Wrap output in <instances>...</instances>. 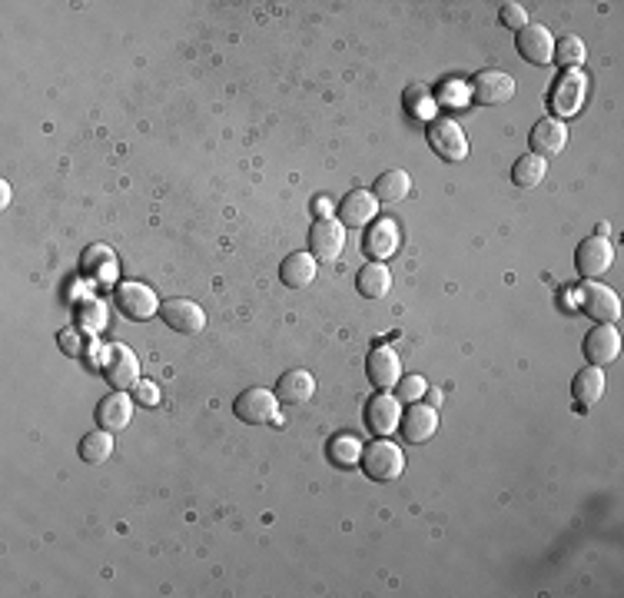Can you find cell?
Returning <instances> with one entry per match:
<instances>
[{
	"mask_svg": "<svg viewBox=\"0 0 624 598\" xmlns=\"http://www.w3.org/2000/svg\"><path fill=\"white\" fill-rule=\"evenodd\" d=\"M429 147L439 153L442 160L449 163H462L468 157V140H465V130L459 127V120L452 117H435L429 123Z\"/></svg>",
	"mask_w": 624,
	"mask_h": 598,
	"instance_id": "8",
	"label": "cell"
},
{
	"mask_svg": "<svg viewBox=\"0 0 624 598\" xmlns=\"http://www.w3.org/2000/svg\"><path fill=\"white\" fill-rule=\"evenodd\" d=\"M425 399H429V406H442V389L429 386V389H425Z\"/></svg>",
	"mask_w": 624,
	"mask_h": 598,
	"instance_id": "38",
	"label": "cell"
},
{
	"mask_svg": "<svg viewBox=\"0 0 624 598\" xmlns=\"http://www.w3.org/2000/svg\"><path fill=\"white\" fill-rule=\"evenodd\" d=\"M515 47H518V54L535 67L555 64V37H551V30L542 24H525L515 34Z\"/></svg>",
	"mask_w": 624,
	"mask_h": 598,
	"instance_id": "13",
	"label": "cell"
},
{
	"mask_svg": "<svg viewBox=\"0 0 624 598\" xmlns=\"http://www.w3.org/2000/svg\"><path fill=\"white\" fill-rule=\"evenodd\" d=\"M402 107L405 113H409L412 120H435L439 117V100H435V94L429 87H422V84H412V87H405V94H402Z\"/></svg>",
	"mask_w": 624,
	"mask_h": 598,
	"instance_id": "26",
	"label": "cell"
},
{
	"mask_svg": "<svg viewBox=\"0 0 624 598\" xmlns=\"http://www.w3.org/2000/svg\"><path fill=\"white\" fill-rule=\"evenodd\" d=\"M113 299H117V309L127 319H137V323H147L156 313H160V299L150 290L147 283H137V280H127V283H117V290H113Z\"/></svg>",
	"mask_w": 624,
	"mask_h": 598,
	"instance_id": "5",
	"label": "cell"
},
{
	"mask_svg": "<svg viewBox=\"0 0 624 598\" xmlns=\"http://www.w3.org/2000/svg\"><path fill=\"white\" fill-rule=\"evenodd\" d=\"M528 143H532V153H535V157H542V160L558 157V153L565 150V143H568V127H565V120H555V117L538 120L535 127H532V133H528Z\"/></svg>",
	"mask_w": 624,
	"mask_h": 598,
	"instance_id": "18",
	"label": "cell"
},
{
	"mask_svg": "<svg viewBox=\"0 0 624 598\" xmlns=\"http://www.w3.org/2000/svg\"><path fill=\"white\" fill-rule=\"evenodd\" d=\"M10 203V183H0V206Z\"/></svg>",
	"mask_w": 624,
	"mask_h": 598,
	"instance_id": "39",
	"label": "cell"
},
{
	"mask_svg": "<svg viewBox=\"0 0 624 598\" xmlns=\"http://www.w3.org/2000/svg\"><path fill=\"white\" fill-rule=\"evenodd\" d=\"M279 406H283V402L276 399L273 389L253 386V389H243V393L236 396L233 412H236L239 422H246V426H266V422L279 419Z\"/></svg>",
	"mask_w": 624,
	"mask_h": 598,
	"instance_id": "4",
	"label": "cell"
},
{
	"mask_svg": "<svg viewBox=\"0 0 624 598\" xmlns=\"http://www.w3.org/2000/svg\"><path fill=\"white\" fill-rule=\"evenodd\" d=\"M356 290L366 299H386L392 293V273L386 263H366L359 270Z\"/></svg>",
	"mask_w": 624,
	"mask_h": 598,
	"instance_id": "24",
	"label": "cell"
},
{
	"mask_svg": "<svg viewBox=\"0 0 624 598\" xmlns=\"http://www.w3.org/2000/svg\"><path fill=\"white\" fill-rule=\"evenodd\" d=\"M585 57H588V47L581 37L565 34L555 40V64H561L565 70H581L585 67Z\"/></svg>",
	"mask_w": 624,
	"mask_h": 598,
	"instance_id": "31",
	"label": "cell"
},
{
	"mask_svg": "<svg viewBox=\"0 0 624 598\" xmlns=\"http://www.w3.org/2000/svg\"><path fill=\"white\" fill-rule=\"evenodd\" d=\"M133 402L143 409H153L156 402H160V386L150 383V379H140V383L133 386Z\"/></svg>",
	"mask_w": 624,
	"mask_h": 598,
	"instance_id": "34",
	"label": "cell"
},
{
	"mask_svg": "<svg viewBox=\"0 0 624 598\" xmlns=\"http://www.w3.org/2000/svg\"><path fill=\"white\" fill-rule=\"evenodd\" d=\"M502 24L512 27V30H522L528 24V14L522 4H515V0H508V4H502Z\"/></svg>",
	"mask_w": 624,
	"mask_h": 598,
	"instance_id": "35",
	"label": "cell"
},
{
	"mask_svg": "<svg viewBox=\"0 0 624 598\" xmlns=\"http://www.w3.org/2000/svg\"><path fill=\"white\" fill-rule=\"evenodd\" d=\"M80 270L93 283H113V280H117V256H113L110 246L93 243L80 256Z\"/></svg>",
	"mask_w": 624,
	"mask_h": 598,
	"instance_id": "21",
	"label": "cell"
},
{
	"mask_svg": "<svg viewBox=\"0 0 624 598\" xmlns=\"http://www.w3.org/2000/svg\"><path fill=\"white\" fill-rule=\"evenodd\" d=\"M399 246H402V230L392 216H376L366 226V233H362V250H366V256H372V263L392 260L399 253Z\"/></svg>",
	"mask_w": 624,
	"mask_h": 598,
	"instance_id": "6",
	"label": "cell"
},
{
	"mask_svg": "<svg viewBox=\"0 0 624 598\" xmlns=\"http://www.w3.org/2000/svg\"><path fill=\"white\" fill-rule=\"evenodd\" d=\"M581 349H585V359L591 366L605 369L608 363H615L618 353H621V333L615 326L598 323V326L588 329V336H585V343H581Z\"/></svg>",
	"mask_w": 624,
	"mask_h": 598,
	"instance_id": "16",
	"label": "cell"
},
{
	"mask_svg": "<svg viewBox=\"0 0 624 598\" xmlns=\"http://www.w3.org/2000/svg\"><path fill=\"white\" fill-rule=\"evenodd\" d=\"M100 373H103V379H107V383H110L113 389L127 393V389H133V386L140 383V359L133 356V349H130V346L113 343V346L103 349Z\"/></svg>",
	"mask_w": 624,
	"mask_h": 598,
	"instance_id": "3",
	"label": "cell"
},
{
	"mask_svg": "<svg viewBox=\"0 0 624 598\" xmlns=\"http://www.w3.org/2000/svg\"><path fill=\"white\" fill-rule=\"evenodd\" d=\"M133 409H137V402H133L127 393H120V389H113L110 396L100 399V406H97V426L107 429V432H123V429L130 426Z\"/></svg>",
	"mask_w": 624,
	"mask_h": 598,
	"instance_id": "20",
	"label": "cell"
},
{
	"mask_svg": "<svg viewBox=\"0 0 624 598\" xmlns=\"http://www.w3.org/2000/svg\"><path fill=\"white\" fill-rule=\"evenodd\" d=\"M611 263H615V246L608 243V236H588V240L578 243L575 266H578V273L585 276V280H598V276H605L611 270Z\"/></svg>",
	"mask_w": 624,
	"mask_h": 598,
	"instance_id": "12",
	"label": "cell"
},
{
	"mask_svg": "<svg viewBox=\"0 0 624 598\" xmlns=\"http://www.w3.org/2000/svg\"><path fill=\"white\" fill-rule=\"evenodd\" d=\"M545 173H548V160L535 157V153H525V157H518V160H515V167H512V183H515L518 190H535L538 183L545 180Z\"/></svg>",
	"mask_w": 624,
	"mask_h": 598,
	"instance_id": "29",
	"label": "cell"
},
{
	"mask_svg": "<svg viewBox=\"0 0 624 598\" xmlns=\"http://www.w3.org/2000/svg\"><path fill=\"white\" fill-rule=\"evenodd\" d=\"M585 100H588L585 70H565V74L551 84L548 107H551V113H555V120H568V117H578L581 107H585Z\"/></svg>",
	"mask_w": 624,
	"mask_h": 598,
	"instance_id": "1",
	"label": "cell"
},
{
	"mask_svg": "<svg viewBox=\"0 0 624 598\" xmlns=\"http://www.w3.org/2000/svg\"><path fill=\"white\" fill-rule=\"evenodd\" d=\"M312 393H316V379H312V373H306V369H289L276 383V399L283 402V406H306Z\"/></svg>",
	"mask_w": 624,
	"mask_h": 598,
	"instance_id": "22",
	"label": "cell"
},
{
	"mask_svg": "<svg viewBox=\"0 0 624 598\" xmlns=\"http://www.w3.org/2000/svg\"><path fill=\"white\" fill-rule=\"evenodd\" d=\"M372 193H376L379 203H399V200H405L412 193V180H409V173H405V170L392 167L386 173H379V180H376V187H372Z\"/></svg>",
	"mask_w": 624,
	"mask_h": 598,
	"instance_id": "27",
	"label": "cell"
},
{
	"mask_svg": "<svg viewBox=\"0 0 624 598\" xmlns=\"http://www.w3.org/2000/svg\"><path fill=\"white\" fill-rule=\"evenodd\" d=\"M571 396H575L578 406H595V402L605 396V369L601 366H588L581 369L571 383Z\"/></svg>",
	"mask_w": 624,
	"mask_h": 598,
	"instance_id": "25",
	"label": "cell"
},
{
	"mask_svg": "<svg viewBox=\"0 0 624 598\" xmlns=\"http://www.w3.org/2000/svg\"><path fill=\"white\" fill-rule=\"evenodd\" d=\"M362 412H366V426H369L372 436L386 439V436H392L395 429H399L405 409H402V402L395 399L392 389H379V393L366 402V409Z\"/></svg>",
	"mask_w": 624,
	"mask_h": 598,
	"instance_id": "10",
	"label": "cell"
},
{
	"mask_svg": "<svg viewBox=\"0 0 624 598\" xmlns=\"http://www.w3.org/2000/svg\"><path fill=\"white\" fill-rule=\"evenodd\" d=\"M160 319L170 329H176V333H200V329L206 326V313L200 303H193V299H166V303L160 306Z\"/></svg>",
	"mask_w": 624,
	"mask_h": 598,
	"instance_id": "17",
	"label": "cell"
},
{
	"mask_svg": "<svg viewBox=\"0 0 624 598\" xmlns=\"http://www.w3.org/2000/svg\"><path fill=\"white\" fill-rule=\"evenodd\" d=\"M77 452H80V459L87 462V466H103V462L113 456V432L97 426V432H87V436L80 439Z\"/></svg>",
	"mask_w": 624,
	"mask_h": 598,
	"instance_id": "28",
	"label": "cell"
},
{
	"mask_svg": "<svg viewBox=\"0 0 624 598\" xmlns=\"http://www.w3.org/2000/svg\"><path fill=\"white\" fill-rule=\"evenodd\" d=\"M359 466L366 469L372 482H395L405 472V452L389 439H376L362 449Z\"/></svg>",
	"mask_w": 624,
	"mask_h": 598,
	"instance_id": "2",
	"label": "cell"
},
{
	"mask_svg": "<svg viewBox=\"0 0 624 598\" xmlns=\"http://www.w3.org/2000/svg\"><path fill=\"white\" fill-rule=\"evenodd\" d=\"M379 216V200L372 190H352L346 197L339 200V210H336V220L346 226H356V230H366V226Z\"/></svg>",
	"mask_w": 624,
	"mask_h": 598,
	"instance_id": "15",
	"label": "cell"
},
{
	"mask_svg": "<svg viewBox=\"0 0 624 598\" xmlns=\"http://www.w3.org/2000/svg\"><path fill=\"white\" fill-rule=\"evenodd\" d=\"M402 439L412 442V446H422V442H429L435 432H439V409L429 406V402H412L409 409L402 412Z\"/></svg>",
	"mask_w": 624,
	"mask_h": 598,
	"instance_id": "14",
	"label": "cell"
},
{
	"mask_svg": "<svg viewBox=\"0 0 624 598\" xmlns=\"http://www.w3.org/2000/svg\"><path fill=\"white\" fill-rule=\"evenodd\" d=\"M578 306L581 313H588L595 323H605V326H615L621 319V299L615 290H608V286H601L595 280H588L585 286H578Z\"/></svg>",
	"mask_w": 624,
	"mask_h": 598,
	"instance_id": "7",
	"label": "cell"
},
{
	"mask_svg": "<svg viewBox=\"0 0 624 598\" xmlns=\"http://www.w3.org/2000/svg\"><path fill=\"white\" fill-rule=\"evenodd\" d=\"M80 326L87 329V333H100V329H107V306H103L100 299L83 303L80 306Z\"/></svg>",
	"mask_w": 624,
	"mask_h": 598,
	"instance_id": "33",
	"label": "cell"
},
{
	"mask_svg": "<svg viewBox=\"0 0 624 598\" xmlns=\"http://www.w3.org/2000/svg\"><path fill=\"white\" fill-rule=\"evenodd\" d=\"M57 343L60 349H64L67 356H80V349H83V339L74 326H67V329H60V336H57Z\"/></svg>",
	"mask_w": 624,
	"mask_h": 598,
	"instance_id": "36",
	"label": "cell"
},
{
	"mask_svg": "<svg viewBox=\"0 0 624 598\" xmlns=\"http://www.w3.org/2000/svg\"><path fill=\"white\" fill-rule=\"evenodd\" d=\"M468 94L482 107H502L515 97V77L505 74V70H478L468 84Z\"/></svg>",
	"mask_w": 624,
	"mask_h": 598,
	"instance_id": "9",
	"label": "cell"
},
{
	"mask_svg": "<svg viewBox=\"0 0 624 598\" xmlns=\"http://www.w3.org/2000/svg\"><path fill=\"white\" fill-rule=\"evenodd\" d=\"M309 250L316 260L332 263L346 250V226H342L336 216H316L309 226Z\"/></svg>",
	"mask_w": 624,
	"mask_h": 598,
	"instance_id": "11",
	"label": "cell"
},
{
	"mask_svg": "<svg viewBox=\"0 0 624 598\" xmlns=\"http://www.w3.org/2000/svg\"><path fill=\"white\" fill-rule=\"evenodd\" d=\"M359 459H362V442L356 436H346V432H339V436L329 439V462H332V466L349 469V466H359Z\"/></svg>",
	"mask_w": 624,
	"mask_h": 598,
	"instance_id": "30",
	"label": "cell"
},
{
	"mask_svg": "<svg viewBox=\"0 0 624 598\" xmlns=\"http://www.w3.org/2000/svg\"><path fill=\"white\" fill-rule=\"evenodd\" d=\"M366 376L376 389H395L402 379V359L392 346H376L366 359Z\"/></svg>",
	"mask_w": 624,
	"mask_h": 598,
	"instance_id": "19",
	"label": "cell"
},
{
	"mask_svg": "<svg viewBox=\"0 0 624 598\" xmlns=\"http://www.w3.org/2000/svg\"><path fill=\"white\" fill-rule=\"evenodd\" d=\"M425 389H429V379L425 376H402L399 383H395V399L412 406V402H419L425 396Z\"/></svg>",
	"mask_w": 624,
	"mask_h": 598,
	"instance_id": "32",
	"label": "cell"
},
{
	"mask_svg": "<svg viewBox=\"0 0 624 598\" xmlns=\"http://www.w3.org/2000/svg\"><path fill=\"white\" fill-rule=\"evenodd\" d=\"M279 280H283L289 290H306L316 280V260L312 253H289L283 266H279Z\"/></svg>",
	"mask_w": 624,
	"mask_h": 598,
	"instance_id": "23",
	"label": "cell"
},
{
	"mask_svg": "<svg viewBox=\"0 0 624 598\" xmlns=\"http://www.w3.org/2000/svg\"><path fill=\"white\" fill-rule=\"evenodd\" d=\"M312 213H316V216H332V203L326 197H319L316 203H312Z\"/></svg>",
	"mask_w": 624,
	"mask_h": 598,
	"instance_id": "37",
	"label": "cell"
}]
</instances>
